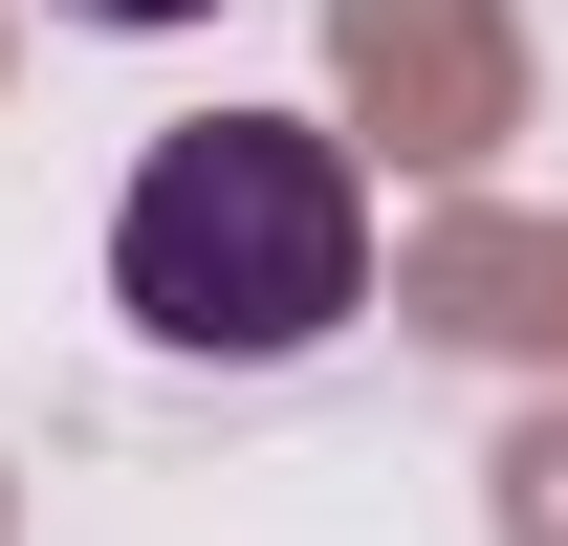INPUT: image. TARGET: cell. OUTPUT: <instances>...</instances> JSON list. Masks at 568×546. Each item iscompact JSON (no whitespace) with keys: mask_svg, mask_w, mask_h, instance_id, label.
<instances>
[{"mask_svg":"<svg viewBox=\"0 0 568 546\" xmlns=\"http://www.w3.org/2000/svg\"><path fill=\"white\" fill-rule=\"evenodd\" d=\"M110 306L153 350H197V372H284V350H328L372 306V198L328 132H284V110H197V132H153V175L110 198Z\"/></svg>","mask_w":568,"mask_h":546,"instance_id":"cell-1","label":"cell"},{"mask_svg":"<svg viewBox=\"0 0 568 546\" xmlns=\"http://www.w3.org/2000/svg\"><path fill=\"white\" fill-rule=\"evenodd\" d=\"M67 22H110V44H153V22H219V0H67Z\"/></svg>","mask_w":568,"mask_h":546,"instance_id":"cell-2","label":"cell"}]
</instances>
